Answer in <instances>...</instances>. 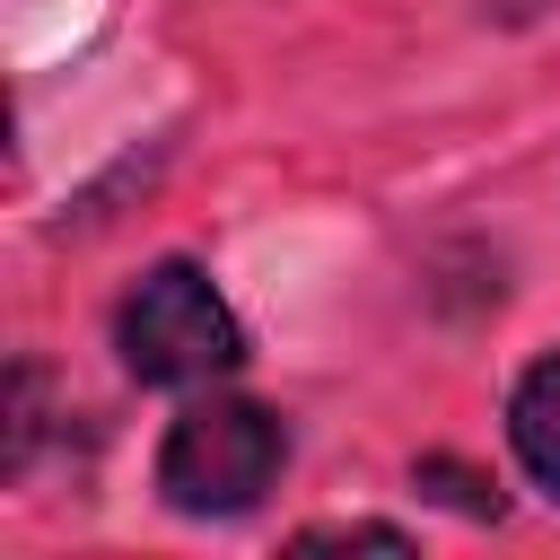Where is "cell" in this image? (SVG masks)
<instances>
[{"mask_svg": "<svg viewBox=\"0 0 560 560\" xmlns=\"http://www.w3.org/2000/svg\"><path fill=\"white\" fill-rule=\"evenodd\" d=\"M35 438H44V368L18 359V368H9V438H0V472H9V481L35 464Z\"/></svg>", "mask_w": 560, "mask_h": 560, "instance_id": "cell-4", "label": "cell"}, {"mask_svg": "<svg viewBox=\"0 0 560 560\" xmlns=\"http://www.w3.org/2000/svg\"><path fill=\"white\" fill-rule=\"evenodd\" d=\"M420 490H438V499H455L464 516H499V490L481 481V472H464V464H446V455H420V472H411Z\"/></svg>", "mask_w": 560, "mask_h": 560, "instance_id": "cell-5", "label": "cell"}, {"mask_svg": "<svg viewBox=\"0 0 560 560\" xmlns=\"http://www.w3.org/2000/svg\"><path fill=\"white\" fill-rule=\"evenodd\" d=\"M289 472V420L271 402H245V394H201L175 411L166 446H158V499L175 516H245L262 508V490Z\"/></svg>", "mask_w": 560, "mask_h": 560, "instance_id": "cell-2", "label": "cell"}, {"mask_svg": "<svg viewBox=\"0 0 560 560\" xmlns=\"http://www.w3.org/2000/svg\"><path fill=\"white\" fill-rule=\"evenodd\" d=\"M298 551H411L402 525H306Z\"/></svg>", "mask_w": 560, "mask_h": 560, "instance_id": "cell-6", "label": "cell"}, {"mask_svg": "<svg viewBox=\"0 0 560 560\" xmlns=\"http://www.w3.org/2000/svg\"><path fill=\"white\" fill-rule=\"evenodd\" d=\"M508 446H516L525 481L560 499V350H542L516 376V394H508Z\"/></svg>", "mask_w": 560, "mask_h": 560, "instance_id": "cell-3", "label": "cell"}, {"mask_svg": "<svg viewBox=\"0 0 560 560\" xmlns=\"http://www.w3.org/2000/svg\"><path fill=\"white\" fill-rule=\"evenodd\" d=\"M114 350H122V368H131L140 385H158V394H201V385H219V376L245 368V324H236V306L219 298V280H210L201 262L166 254V262H149V271L131 280V298L114 306Z\"/></svg>", "mask_w": 560, "mask_h": 560, "instance_id": "cell-1", "label": "cell"}]
</instances>
